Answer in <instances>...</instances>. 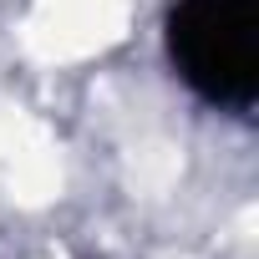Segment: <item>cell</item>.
<instances>
[{
  "label": "cell",
  "mask_w": 259,
  "mask_h": 259,
  "mask_svg": "<svg viewBox=\"0 0 259 259\" xmlns=\"http://www.w3.org/2000/svg\"><path fill=\"white\" fill-rule=\"evenodd\" d=\"M173 76L208 107L249 112L259 97V0H173L163 21Z\"/></svg>",
  "instance_id": "6da1fadb"
}]
</instances>
